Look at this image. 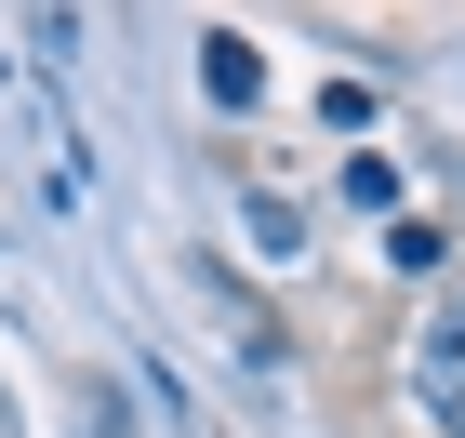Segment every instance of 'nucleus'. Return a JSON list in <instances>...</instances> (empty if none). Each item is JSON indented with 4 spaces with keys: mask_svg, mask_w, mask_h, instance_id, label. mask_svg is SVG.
<instances>
[{
    "mask_svg": "<svg viewBox=\"0 0 465 438\" xmlns=\"http://www.w3.org/2000/svg\"><path fill=\"white\" fill-rule=\"evenodd\" d=\"M200 80H213V107H252V93H266V54H252L240 27H213L200 40Z\"/></svg>",
    "mask_w": 465,
    "mask_h": 438,
    "instance_id": "f03ea898",
    "label": "nucleus"
},
{
    "mask_svg": "<svg viewBox=\"0 0 465 438\" xmlns=\"http://www.w3.org/2000/svg\"><path fill=\"white\" fill-rule=\"evenodd\" d=\"M346 200H359V213H386V226H399V160H386V146H359V160H346Z\"/></svg>",
    "mask_w": 465,
    "mask_h": 438,
    "instance_id": "20e7f679",
    "label": "nucleus"
},
{
    "mask_svg": "<svg viewBox=\"0 0 465 438\" xmlns=\"http://www.w3.org/2000/svg\"><path fill=\"white\" fill-rule=\"evenodd\" d=\"M386 266H399V279H439V266H452V239H439L426 213H399V226H386Z\"/></svg>",
    "mask_w": 465,
    "mask_h": 438,
    "instance_id": "7ed1b4c3",
    "label": "nucleus"
},
{
    "mask_svg": "<svg viewBox=\"0 0 465 438\" xmlns=\"http://www.w3.org/2000/svg\"><path fill=\"white\" fill-rule=\"evenodd\" d=\"M412 412H426L439 438H465V292L412 319Z\"/></svg>",
    "mask_w": 465,
    "mask_h": 438,
    "instance_id": "f257e3e1",
    "label": "nucleus"
}]
</instances>
